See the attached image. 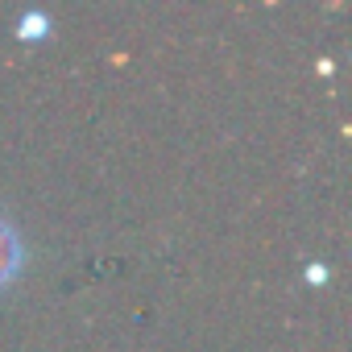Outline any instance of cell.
Segmentation results:
<instances>
[{"mask_svg":"<svg viewBox=\"0 0 352 352\" xmlns=\"http://www.w3.org/2000/svg\"><path fill=\"white\" fill-rule=\"evenodd\" d=\"M21 270H25V241L13 228V220L0 216V290H5Z\"/></svg>","mask_w":352,"mask_h":352,"instance_id":"cell-1","label":"cell"},{"mask_svg":"<svg viewBox=\"0 0 352 352\" xmlns=\"http://www.w3.org/2000/svg\"><path fill=\"white\" fill-rule=\"evenodd\" d=\"M50 30H54V25H50L46 13H25V17L17 21V38H30V42H34V38H46Z\"/></svg>","mask_w":352,"mask_h":352,"instance_id":"cell-2","label":"cell"}]
</instances>
